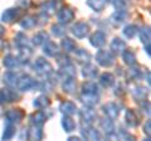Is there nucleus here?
Masks as SVG:
<instances>
[{
	"label": "nucleus",
	"instance_id": "09e8293b",
	"mask_svg": "<svg viewBox=\"0 0 151 141\" xmlns=\"http://www.w3.org/2000/svg\"><path fill=\"white\" fill-rule=\"evenodd\" d=\"M110 1L116 9H126L129 5V0H110Z\"/></svg>",
	"mask_w": 151,
	"mask_h": 141
},
{
	"label": "nucleus",
	"instance_id": "c9c22d12",
	"mask_svg": "<svg viewBox=\"0 0 151 141\" xmlns=\"http://www.w3.org/2000/svg\"><path fill=\"white\" fill-rule=\"evenodd\" d=\"M43 130L42 126H32L29 130H27V139L28 140H42L43 139Z\"/></svg>",
	"mask_w": 151,
	"mask_h": 141
},
{
	"label": "nucleus",
	"instance_id": "e433bc0d",
	"mask_svg": "<svg viewBox=\"0 0 151 141\" xmlns=\"http://www.w3.org/2000/svg\"><path fill=\"white\" fill-rule=\"evenodd\" d=\"M17 134V125L12 124V122H8L5 126H4V131H3V136L1 140H12Z\"/></svg>",
	"mask_w": 151,
	"mask_h": 141
},
{
	"label": "nucleus",
	"instance_id": "1a4fd4ad",
	"mask_svg": "<svg viewBox=\"0 0 151 141\" xmlns=\"http://www.w3.org/2000/svg\"><path fill=\"white\" fill-rule=\"evenodd\" d=\"M101 110L106 117L115 121V120L119 119L120 112H121V107H120L119 103H116V102H106L105 105H102Z\"/></svg>",
	"mask_w": 151,
	"mask_h": 141
},
{
	"label": "nucleus",
	"instance_id": "0eeeda50",
	"mask_svg": "<svg viewBox=\"0 0 151 141\" xmlns=\"http://www.w3.org/2000/svg\"><path fill=\"white\" fill-rule=\"evenodd\" d=\"M77 114L79 115L82 125H93V122L97 119V112L91 106L84 105L81 110L77 111Z\"/></svg>",
	"mask_w": 151,
	"mask_h": 141
},
{
	"label": "nucleus",
	"instance_id": "6ab92c4d",
	"mask_svg": "<svg viewBox=\"0 0 151 141\" xmlns=\"http://www.w3.org/2000/svg\"><path fill=\"white\" fill-rule=\"evenodd\" d=\"M126 48H127L126 42L124 39H121L120 37H115V38L111 40V43H110V49L115 55L121 54Z\"/></svg>",
	"mask_w": 151,
	"mask_h": 141
},
{
	"label": "nucleus",
	"instance_id": "79ce46f5",
	"mask_svg": "<svg viewBox=\"0 0 151 141\" xmlns=\"http://www.w3.org/2000/svg\"><path fill=\"white\" fill-rule=\"evenodd\" d=\"M139 34V38L141 40V43L144 44H149L150 43V39H151V30L149 27H142L141 29H139L137 32Z\"/></svg>",
	"mask_w": 151,
	"mask_h": 141
},
{
	"label": "nucleus",
	"instance_id": "7ed1b4c3",
	"mask_svg": "<svg viewBox=\"0 0 151 141\" xmlns=\"http://www.w3.org/2000/svg\"><path fill=\"white\" fill-rule=\"evenodd\" d=\"M96 62L98 63V65H101L103 68H110L116 62V55L111 50L100 48L96 53Z\"/></svg>",
	"mask_w": 151,
	"mask_h": 141
},
{
	"label": "nucleus",
	"instance_id": "aec40b11",
	"mask_svg": "<svg viewBox=\"0 0 151 141\" xmlns=\"http://www.w3.org/2000/svg\"><path fill=\"white\" fill-rule=\"evenodd\" d=\"M81 74L84 79H94L98 76V68L94 64H92L91 62L86 63V64H83Z\"/></svg>",
	"mask_w": 151,
	"mask_h": 141
},
{
	"label": "nucleus",
	"instance_id": "4d7b16f0",
	"mask_svg": "<svg viewBox=\"0 0 151 141\" xmlns=\"http://www.w3.org/2000/svg\"><path fill=\"white\" fill-rule=\"evenodd\" d=\"M145 52H146V53H147V55H149V57H151V53H150V43L149 44H145Z\"/></svg>",
	"mask_w": 151,
	"mask_h": 141
},
{
	"label": "nucleus",
	"instance_id": "f8f14e48",
	"mask_svg": "<svg viewBox=\"0 0 151 141\" xmlns=\"http://www.w3.org/2000/svg\"><path fill=\"white\" fill-rule=\"evenodd\" d=\"M127 19H129V13L126 12V9H116V12L111 14L108 20L113 27H120L125 24Z\"/></svg>",
	"mask_w": 151,
	"mask_h": 141
},
{
	"label": "nucleus",
	"instance_id": "9b49d317",
	"mask_svg": "<svg viewBox=\"0 0 151 141\" xmlns=\"http://www.w3.org/2000/svg\"><path fill=\"white\" fill-rule=\"evenodd\" d=\"M89 44H91L93 48H103V45L106 44V40H107V34L102 30H96L93 32L91 35H89Z\"/></svg>",
	"mask_w": 151,
	"mask_h": 141
},
{
	"label": "nucleus",
	"instance_id": "ddd939ff",
	"mask_svg": "<svg viewBox=\"0 0 151 141\" xmlns=\"http://www.w3.org/2000/svg\"><path fill=\"white\" fill-rule=\"evenodd\" d=\"M77 76V69L73 65V63H69V64H65L59 67L58 72H57V77L59 79H65V78H76Z\"/></svg>",
	"mask_w": 151,
	"mask_h": 141
},
{
	"label": "nucleus",
	"instance_id": "c03bdc74",
	"mask_svg": "<svg viewBox=\"0 0 151 141\" xmlns=\"http://www.w3.org/2000/svg\"><path fill=\"white\" fill-rule=\"evenodd\" d=\"M14 44H15L18 48H20V47L29 44V39H28V37L23 32H18L17 34L14 35Z\"/></svg>",
	"mask_w": 151,
	"mask_h": 141
},
{
	"label": "nucleus",
	"instance_id": "58836bf2",
	"mask_svg": "<svg viewBox=\"0 0 151 141\" xmlns=\"http://www.w3.org/2000/svg\"><path fill=\"white\" fill-rule=\"evenodd\" d=\"M106 3L107 0H86L87 6L96 13H101L106 8Z\"/></svg>",
	"mask_w": 151,
	"mask_h": 141
},
{
	"label": "nucleus",
	"instance_id": "cd10ccee",
	"mask_svg": "<svg viewBox=\"0 0 151 141\" xmlns=\"http://www.w3.org/2000/svg\"><path fill=\"white\" fill-rule=\"evenodd\" d=\"M125 77L127 81H139V79H141V77H142V70L136 64L130 65L129 69H126Z\"/></svg>",
	"mask_w": 151,
	"mask_h": 141
},
{
	"label": "nucleus",
	"instance_id": "f03ea898",
	"mask_svg": "<svg viewBox=\"0 0 151 141\" xmlns=\"http://www.w3.org/2000/svg\"><path fill=\"white\" fill-rule=\"evenodd\" d=\"M33 70L40 77H47L53 72V65L50 64L48 59H45L43 57H38L34 63H33Z\"/></svg>",
	"mask_w": 151,
	"mask_h": 141
},
{
	"label": "nucleus",
	"instance_id": "20e7f679",
	"mask_svg": "<svg viewBox=\"0 0 151 141\" xmlns=\"http://www.w3.org/2000/svg\"><path fill=\"white\" fill-rule=\"evenodd\" d=\"M35 84H37V79L33 78L30 74H20L18 77V81H17V90L19 92H28V91H32V90H35Z\"/></svg>",
	"mask_w": 151,
	"mask_h": 141
},
{
	"label": "nucleus",
	"instance_id": "dca6fc26",
	"mask_svg": "<svg viewBox=\"0 0 151 141\" xmlns=\"http://www.w3.org/2000/svg\"><path fill=\"white\" fill-rule=\"evenodd\" d=\"M100 129L103 131V134L106 136H113L116 134V126L113 120L108 119V117H103L100 120Z\"/></svg>",
	"mask_w": 151,
	"mask_h": 141
},
{
	"label": "nucleus",
	"instance_id": "a211bd4d",
	"mask_svg": "<svg viewBox=\"0 0 151 141\" xmlns=\"http://www.w3.org/2000/svg\"><path fill=\"white\" fill-rule=\"evenodd\" d=\"M47 119H48V116L45 115V112L43 110H38L29 115V122L32 126H43L45 124Z\"/></svg>",
	"mask_w": 151,
	"mask_h": 141
},
{
	"label": "nucleus",
	"instance_id": "f257e3e1",
	"mask_svg": "<svg viewBox=\"0 0 151 141\" xmlns=\"http://www.w3.org/2000/svg\"><path fill=\"white\" fill-rule=\"evenodd\" d=\"M22 95L14 87H4L0 90V106L8 105V103L20 101Z\"/></svg>",
	"mask_w": 151,
	"mask_h": 141
},
{
	"label": "nucleus",
	"instance_id": "a19ab883",
	"mask_svg": "<svg viewBox=\"0 0 151 141\" xmlns=\"http://www.w3.org/2000/svg\"><path fill=\"white\" fill-rule=\"evenodd\" d=\"M137 32H139L137 25H135V24H126L124 27V29H122V35H124L126 39H134L136 37V34H137Z\"/></svg>",
	"mask_w": 151,
	"mask_h": 141
},
{
	"label": "nucleus",
	"instance_id": "412c9836",
	"mask_svg": "<svg viewBox=\"0 0 151 141\" xmlns=\"http://www.w3.org/2000/svg\"><path fill=\"white\" fill-rule=\"evenodd\" d=\"M3 65L9 70H15V69H18L19 67H20L22 64H20V60H19V58L17 57V55L6 54L5 57L3 58Z\"/></svg>",
	"mask_w": 151,
	"mask_h": 141
},
{
	"label": "nucleus",
	"instance_id": "49530a36",
	"mask_svg": "<svg viewBox=\"0 0 151 141\" xmlns=\"http://www.w3.org/2000/svg\"><path fill=\"white\" fill-rule=\"evenodd\" d=\"M55 59H57V63H58L59 67H62V65H65V64L72 63V60H70L68 53H59V54L55 57Z\"/></svg>",
	"mask_w": 151,
	"mask_h": 141
},
{
	"label": "nucleus",
	"instance_id": "bf43d9fd",
	"mask_svg": "<svg viewBox=\"0 0 151 141\" xmlns=\"http://www.w3.org/2000/svg\"><path fill=\"white\" fill-rule=\"evenodd\" d=\"M54 1H60V0H54Z\"/></svg>",
	"mask_w": 151,
	"mask_h": 141
},
{
	"label": "nucleus",
	"instance_id": "13d9d810",
	"mask_svg": "<svg viewBox=\"0 0 151 141\" xmlns=\"http://www.w3.org/2000/svg\"><path fill=\"white\" fill-rule=\"evenodd\" d=\"M1 45H3V44H1V40H0V49H1Z\"/></svg>",
	"mask_w": 151,
	"mask_h": 141
},
{
	"label": "nucleus",
	"instance_id": "c85d7f7f",
	"mask_svg": "<svg viewBox=\"0 0 151 141\" xmlns=\"http://www.w3.org/2000/svg\"><path fill=\"white\" fill-rule=\"evenodd\" d=\"M33 106L35 107L37 110H45L50 106V98L43 93V95H39L38 97H35L33 100Z\"/></svg>",
	"mask_w": 151,
	"mask_h": 141
},
{
	"label": "nucleus",
	"instance_id": "3c124183",
	"mask_svg": "<svg viewBox=\"0 0 151 141\" xmlns=\"http://www.w3.org/2000/svg\"><path fill=\"white\" fill-rule=\"evenodd\" d=\"M144 134H146L147 135V137L150 139V136H151V121H150V119H147L146 120V122L144 124Z\"/></svg>",
	"mask_w": 151,
	"mask_h": 141
},
{
	"label": "nucleus",
	"instance_id": "6e6d98bb",
	"mask_svg": "<svg viewBox=\"0 0 151 141\" xmlns=\"http://www.w3.org/2000/svg\"><path fill=\"white\" fill-rule=\"evenodd\" d=\"M145 81L147 82V84L150 86V70H149V69L145 72Z\"/></svg>",
	"mask_w": 151,
	"mask_h": 141
},
{
	"label": "nucleus",
	"instance_id": "603ef678",
	"mask_svg": "<svg viewBox=\"0 0 151 141\" xmlns=\"http://www.w3.org/2000/svg\"><path fill=\"white\" fill-rule=\"evenodd\" d=\"M115 95L116 96H121V95H124L125 93V88H124V84L122 83H119V84H116V87H115Z\"/></svg>",
	"mask_w": 151,
	"mask_h": 141
},
{
	"label": "nucleus",
	"instance_id": "c756f323",
	"mask_svg": "<svg viewBox=\"0 0 151 141\" xmlns=\"http://www.w3.org/2000/svg\"><path fill=\"white\" fill-rule=\"evenodd\" d=\"M132 97H134L135 101H142V100H146L147 98V95H149V87H145V86H136L132 88Z\"/></svg>",
	"mask_w": 151,
	"mask_h": 141
},
{
	"label": "nucleus",
	"instance_id": "9d476101",
	"mask_svg": "<svg viewBox=\"0 0 151 141\" xmlns=\"http://www.w3.org/2000/svg\"><path fill=\"white\" fill-rule=\"evenodd\" d=\"M81 137L89 141H100L102 139V135L100 132V130L92 127V125H82Z\"/></svg>",
	"mask_w": 151,
	"mask_h": 141
},
{
	"label": "nucleus",
	"instance_id": "37998d69",
	"mask_svg": "<svg viewBox=\"0 0 151 141\" xmlns=\"http://www.w3.org/2000/svg\"><path fill=\"white\" fill-rule=\"evenodd\" d=\"M50 33L57 38H62V37L65 35L67 33V29H65V25L60 24V23H57V24H53L50 28Z\"/></svg>",
	"mask_w": 151,
	"mask_h": 141
},
{
	"label": "nucleus",
	"instance_id": "2eb2a0df",
	"mask_svg": "<svg viewBox=\"0 0 151 141\" xmlns=\"http://www.w3.org/2000/svg\"><path fill=\"white\" fill-rule=\"evenodd\" d=\"M43 47V53L47 55V57H49V58H55L57 55H58L60 53V49H59V45L55 43V42L53 40H47L45 43L42 45Z\"/></svg>",
	"mask_w": 151,
	"mask_h": 141
},
{
	"label": "nucleus",
	"instance_id": "f704fd0d",
	"mask_svg": "<svg viewBox=\"0 0 151 141\" xmlns=\"http://www.w3.org/2000/svg\"><path fill=\"white\" fill-rule=\"evenodd\" d=\"M18 77H19V74L17 72H14V70H8V72H5L3 76V82L6 87H15Z\"/></svg>",
	"mask_w": 151,
	"mask_h": 141
},
{
	"label": "nucleus",
	"instance_id": "bb28decb",
	"mask_svg": "<svg viewBox=\"0 0 151 141\" xmlns=\"http://www.w3.org/2000/svg\"><path fill=\"white\" fill-rule=\"evenodd\" d=\"M62 91L67 95H74L76 91H77V81L76 78H65L62 81Z\"/></svg>",
	"mask_w": 151,
	"mask_h": 141
},
{
	"label": "nucleus",
	"instance_id": "4c0bfd02",
	"mask_svg": "<svg viewBox=\"0 0 151 141\" xmlns=\"http://www.w3.org/2000/svg\"><path fill=\"white\" fill-rule=\"evenodd\" d=\"M74 53H76V59H77V62L81 63V64L89 63L91 62V59H92L91 53H89L88 50H86V49H77Z\"/></svg>",
	"mask_w": 151,
	"mask_h": 141
},
{
	"label": "nucleus",
	"instance_id": "f3484780",
	"mask_svg": "<svg viewBox=\"0 0 151 141\" xmlns=\"http://www.w3.org/2000/svg\"><path fill=\"white\" fill-rule=\"evenodd\" d=\"M140 116L134 109H127L125 112V124L129 127H137L140 125Z\"/></svg>",
	"mask_w": 151,
	"mask_h": 141
},
{
	"label": "nucleus",
	"instance_id": "2f4dec72",
	"mask_svg": "<svg viewBox=\"0 0 151 141\" xmlns=\"http://www.w3.org/2000/svg\"><path fill=\"white\" fill-rule=\"evenodd\" d=\"M79 100L83 102V105L94 107L100 103V95H89V93H81Z\"/></svg>",
	"mask_w": 151,
	"mask_h": 141
},
{
	"label": "nucleus",
	"instance_id": "4be33fe9",
	"mask_svg": "<svg viewBox=\"0 0 151 141\" xmlns=\"http://www.w3.org/2000/svg\"><path fill=\"white\" fill-rule=\"evenodd\" d=\"M81 93H89V95H100L101 90H100V86L98 83H96L94 81H88L83 82L82 86H81Z\"/></svg>",
	"mask_w": 151,
	"mask_h": 141
},
{
	"label": "nucleus",
	"instance_id": "a878e982",
	"mask_svg": "<svg viewBox=\"0 0 151 141\" xmlns=\"http://www.w3.org/2000/svg\"><path fill=\"white\" fill-rule=\"evenodd\" d=\"M60 48L64 50V53H74L77 50V43H76L74 39L64 35L60 40Z\"/></svg>",
	"mask_w": 151,
	"mask_h": 141
},
{
	"label": "nucleus",
	"instance_id": "864d4df0",
	"mask_svg": "<svg viewBox=\"0 0 151 141\" xmlns=\"http://www.w3.org/2000/svg\"><path fill=\"white\" fill-rule=\"evenodd\" d=\"M82 137L81 136H69L68 137V141H81Z\"/></svg>",
	"mask_w": 151,
	"mask_h": 141
},
{
	"label": "nucleus",
	"instance_id": "423d86ee",
	"mask_svg": "<svg viewBox=\"0 0 151 141\" xmlns=\"http://www.w3.org/2000/svg\"><path fill=\"white\" fill-rule=\"evenodd\" d=\"M74 17H76V13L69 5H63L57 12V20L63 25L70 24V23L74 20Z\"/></svg>",
	"mask_w": 151,
	"mask_h": 141
},
{
	"label": "nucleus",
	"instance_id": "8fccbe9b",
	"mask_svg": "<svg viewBox=\"0 0 151 141\" xmlns=\"http://www.w3.org/2000/svg\"><path fill=\"white\" fill-rule=\"evenodd\" d=\"M117 136H119L120 140H130V141L135 140V136L132 134H130L129 131H126V130H120L119 134H117Z\"/></svg>",
	"mask_w": 151,
	"mask_h": 141
},
{
	"label": "nucleus",
	"instance_id": "b1692460",
	"mask_svg": "<svg viewBox=\"0 0 151 141\" xmlns=\"http://www.w3.org/2000/svg\"><path fill=\"white\" fill-rule=\"evenodd\" d=\"M59 111L62 112L63 115H68V116H73L77 114V106L76 103L72 101H62L59 103Z\"/></svg>",
	"mask_w": 151,
	"mask_h": 141
},
{
	"label": "nucleus",
	"instance_id": "a18cd8bd",
	"mask_svg": "<svg viewBox=\"0 0 151 141\" xmlns=\"http://www.w3.org/2000/svg\"><path fill=\"white\" fill-rule=\"evenodd\" d=\"M42 9V13L45 14V15H52V14L55 13V9H57V1H54V0H50V1H47L44 3L43 5L40 6Z\"/></svg>",
	"mask_w": 151,
	"mask_h": 141
},
{
	"label": "nucleus",
	"instance_id": "72a5a7b5",
	"mask_svg": "<svg viewBox=\"0 0 151 141\" xmlns=\"http://www.w3.org/2000/svg\"><path fill=\"white\" fill-rule=\"evenodd\" d=\"M32 54H33V49L29 47V44L24 45V47H20V48H19V55H18L19 60H20V64H24V63L29 62Z\"/></svg>",
	"mask_w": 151,
	"mask_h": 141
},
{
	"label": "nucleus",
	"instance_id": "6e6552de",
	"mask_svg": "<svg viewBox=\"0 0 151 141\" xmlns=\"http://www.w3.org/2000/svg\"><path fill=\"white\" fill-rule=\"evenodd\" d=\"M22 18V9L20 8H8L1 14V22L6 24H13Z\"/></svg>",
	"mask_w": 151,
	"mask_h": 141
},
{
	"label": "nucleus",
	"instance_id": "473e14b6",
	"mask_svg": "<svg viewBox=\"0 0 151 141\" xmlns=\"http://www.w3.org/2000/svg\"><path fill=\"white\" fill-rule=\"evenodd\" d=\"M121 58H122V62H124L126 65H134L137 63V58H136V54L134 50H131L129 48H126L124 52L121 53Z\"/></svg>",
	"mask_w": 151,
	"mask_h": 141
},
{
	"label": "nucleus",
	"instance_id": "4468645a",
	"mask_svg": "<svg viewBox=\"0 0 151 141\" xmlns=\"http://www.w3.org/2000/svg\"><path fill=\"white\" fill-rule=\"evenodd\" d=\"M23 119H24V112L22 109H9L5 112V120L14 125L20 124Z\"/></svg>",
	"mask_w": 151,
	"mask_h": 141
},
{
	"label": "nucleus",
	"instance_id": "5701e85b",
	"mask_svg": "<svg viewBox=\"0 0 151 141\" xmlns=\"http://www.w3.org/2000/svg\"><path fill=\"white\" fill-rule=\"evenodd\" d=\"M38 22H39L38 17H35V15H27V17L20 18L19 24H20L22 29L30 30V29H34V28L38 25Z\"/></svg>",
	"mask_w": 151,
	"mask_h": 141
},
{
	"label": "nucleus",
	"instance_id": "5fc2aeb1",
	"mask_svg": "<svg viewBox=\"0 0 151 141\" xmlns=\"http://www.w3.org/2000/svg\"><path fill=\"white\" fill-rule=\"evenodd\" d=\"M4 34H5V28H4V25L0 23V39L4 37Z\"/></svg>",
	"mask_w": 151,
	"mask_h": 141
},
{
	"label": "nucleus",
	"instance_id": "39448f33",
	"mask_svg": "<svg viewBox=\"0 0 151 141\" xmlns=\"http://www.w3.org/2000/svg\"><path fill=\"white\" fill-rule=\"evenodd\" d=\"M89 32H91V28H89V24L83 20L76 22L74 24L70 27V33L74 38L77 39H84L89 35Z\"/></svg>",
	"mask_w": 151,
	"mask_h": 141
},
{
	"label": "nucleus",
	"instance_id": "ea45409f",
	"mask_svg": "<svg viewBox=\"0 0 151 141\" xmlns=\"http://www.w3.org/2000/svg\"><path fill=\"white\" fill-rule=\"evenodd\" d=\"M49 39V35H48V33L44 32V30H40V32H38L35 33L34 35H33V39H32V43L33 45H43L47 40Z\"/></svg>",
	"mask_w": 151,
	"mask_h": 141
},
{
	"label": "nucleus",
	"instance_id": "393cba45",
	"mask_svg": "<svg viewBox=\"0 0 151 141\" xmlns=\"http://www.w3.org/2000/svg\"><path fill=\"white\" fill-rule=\"evenodd\" d=\"M60 125H62V129L64 130V132H67V134L73 132L77 129V124L73 120V117L68 115H63L62 120H60Z\"/></svg>",
	"mask_w": 151,
	"mask_h": 141
},
{
	"label": "nucleus",
	"instance_id": "de8ad7c7",
	"mask_svg": "<svg viewBox=\"0 0 151 141\" xmlns=\"http://www.w3.org/2000/svg\"><path fill=\"white\" fill-rule=\"evenodd\" d=\"M140 107H141V111L142 114L146 115L147 117H150V101L146 98V100L140 101Z\"/></svg>",
	"mask_w": 151,
	"mask_h": 141
},
{
	"label": "nucleus",
	"instance_id": "7c9ffc66",
	"mask_svg": "<svg viewBox=\"0 0 151 141\" xmlns=\"http://www.w3.org/2000/svg\"><path fill=\"white\" fill-rule=\"evenodd\" d=\"M115 81H116L115 76L110 72H103L102 74H100V77H98V83H100V86H102L103 88L112 87L113 84H115Z\"/></svg>",
	"mask_w": 151,
	"mask_h": 141
}]
</instances>
